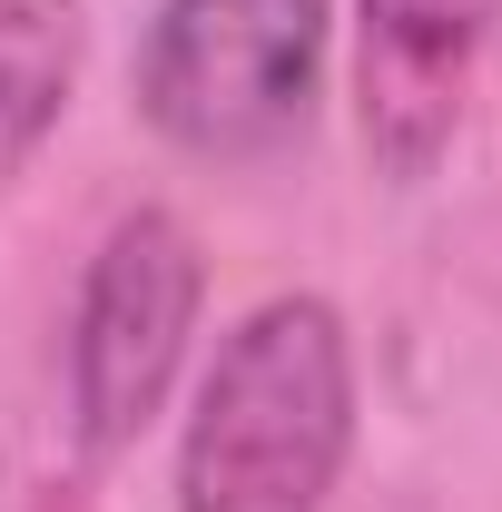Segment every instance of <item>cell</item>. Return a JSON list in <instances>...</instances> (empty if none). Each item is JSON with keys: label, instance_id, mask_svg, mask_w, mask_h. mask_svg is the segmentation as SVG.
I'll return each instance as SVG.
<instances>
[{"label": "cell", "instance_id": "cell-2", "mask_svg": "<svg viewBox=\"0 0 502 512\" xmlns=\"http://www.w3.org/2000/svg\"><path fill=\"white\" fill-rule=\"evenodd\" d=\"M325 0H168L148 30V119L197 158L276 148L315 99Z\"/></svg>", "mask_w": 502, "mask_h": 512}, {"label": "cell", "instance_id": "cell-4", "mask_svg": "<svg viewBox=\"0 0 502 512\" xmlns=\"http://www.w3.org/2000/svg\"><path fill=\"white\" fill-rule=\"evenodd\" d=\"M502 0H365V148L394 178H424L463 119V79Z\"/></svg>", "mask_w": 502, "mask_h": 512}, {"label": "cell", "instance_id": "cell-3", "mask_svg": "<svg viewBox=\"0 0 502 512\" xmlns=\"http://www.w3.org/2000/svg\"><path fill=\"white\" fill-rule=\"evenodd\" d=\"M197 316V247L168 207H138L99 276H89V306H79V335H69V384H79V434L89 444H128L158 394L178 375V345H188Z\"/></svg>", "mask_w": 502, "mask_h": 512}, {"label": "cell", "instance_id": "cell-5", "mask_svg": "<svg viewBox=\"0 0 502 512\" xmlns=\"http://www.w3.org/2000/svg\"><path fill=\"white\" fill-rule=\"evenodd\" d=\"M69 60H79L69 0H0V188L20 178V158L40 148V128L60 119Z\"/></svg>", "mask_w": 502, "mask_h": 512}, {"label": "cell", "instance_id": "cell-1", "mask_svg": "<svg viewBox=\"0 0 502 512\" xmlns=\"http://www.w3.org/2000/svg\"><path fill=\"white\" fill-rule=\"evenodd\" d=\"M345 434H355L345 325L315 296L256 306L197 384L178 493L188 512H315L345 463Z\"/></svg>", "mask_w": 502, "mask_h": 512}]
</instances>
